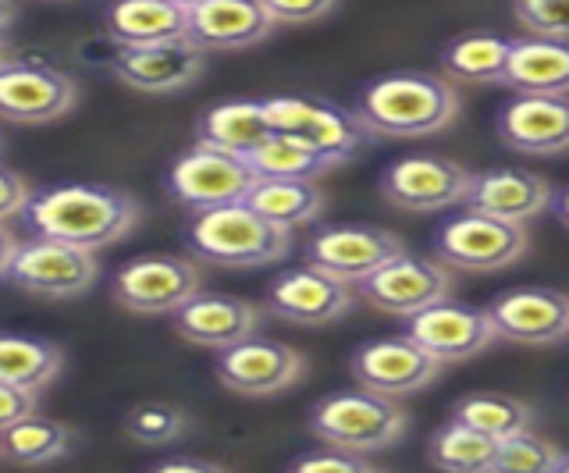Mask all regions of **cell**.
Masks as SVG:
<instances>
[{
	"mask_svg": "<svg viewBox=\"0 0 569 473\" xmlns=\"http://www.w3.org/2000/svg\"><path fill=\"white\" fill-rule=\"evenodd\" d=\"M307 363L292 345L249 335L236 345L221 349L218 381L239 395H278L302 378Z\"/></svg>",
	"mask_w": 569,
	"mask_h": 473,
	"instance_id": "cell-19",
	"label": "cell"
},
{
	"mask_svg": "<svg viewBox=\"0 0 569 473\" xmlns=\"http://www.w3.org/2000/svg\"><path fill=\"white\" fill-rule=\"evenodd\" d=\"M174 4H182V8H196V4H203V0H174Z\"/></svg>",
	"mask_w": 569,
	"mask_h": 473,
	"instance_id": "cell-43",
	"label": "cell"
},
{
	"mask_svg": "<svg viewBox=\"0 0 569 473\" xmlns=\"http://www.w3.org/2000/svg\"><path fill=\"white\" fill-rule=\"evenodd\" d=\"M459 90L449 76L388 72L363 85L352 111L367 121L373 135L417 139L445 132L459 118Z\"/></svg>",
	"mask_w": 569,
	"mask_h": 473,
	"instance_id": "cell-2",
	"label": "cell"
},
{
	"mask_svg": "<svg viewBox=\"0 0 569 473\" xmlns=\"http://www.w3.org/2000/svg\"><path fill=\"white\" fill-rule=\"evenodd\" d=\"M203 43L192 37H178L150 47H121L114 58V72L124 85L139 93L164 97L192 85L203 76Z\"/></svg>",
	"mask_w": 569,
	"mask_h": 473,
	"instance_id": "cell-20",
	"label": "cell"
},
{
	"mask_svg": "<svg viewBox=\"0 0 569 473\" xmlns=\"http://www.w3.org/2000/svg\"><path fill=\"white\" fill-rule=\"evenodd\" d=\"M157 473H221L224 466L221 463H207V460H164L153 466Z\"/></svg>",
	"mask_w": 569,
	"mask_h": 473,
	"instance_id": "cell-41",
	"label": "cell"
},
{
	"mask_svg": "<svg viewBox=\"0 0 569 473\" xmlns=\"http://www.w3.org/2000/svg\"><path fill=\"white\" fill-rule=\"evenodd\" d=\"M562 460V449L530 427L498 442V473H556Z\"/></svg>",
	"mask_w": 569,
	"mask_h": 473,
	"instance_id": "cell-35",
	"label": "cell"
},
{
	"mask_svg": "<svg viewBox=\"0 0 569 473\" xmlns=\"http://www.w3.org/2000/svg\"><path fill=\"white\" fill-rule=\"evenodd\" d=\"M260 214L284 228H299L320 218L325 210V192L317 189V179H263L253 185V192L246 197Z\"/></svg>",
	"mask_w": 569,
	"mask_h": 473,
	"instance_id": "cell-30",
	"label": "cell"
},
{
	"mask_svg": "<svg viewBox=\"0 0 569 473\" xmlns=\"http://www.w3.org/2000/svg\"><path fill=\"white\" fill-rule=\"evenodd\" d=\"M263 4L274 14L278 26H307L328 19L342 0H263Z\"/></svg>",
	"mask_w": 569,
	"mask_h": 473,
	"instance_id": "cell-38",
	"label": "cell"
},
{
	"mask_svg": "<svg viewBox=\"0 0 569 473\" xmlns=\"http://www.w3.org/2000/svg\"><path fill=\"white\" fill-rule=\"evenodd\" d=\"M495 132L523 157L569 153V93H516L498 111Z\"/></svg>",
	"mask_w": 569,
	"mask_h": 473,
	"instance_id": "cell-18",
	"label": "cell"
},
{
	"mask_svg": "<svg viewBox=\"0 0 569 473\" xmlns=\"http://www.w3.org/2000/svg\"><path fill=\"white\" fill-rule=\"evenodd\" d=\"M402 331L441 363H467L498 342L488 306L441 300L402 318Z\"/></svg>",
	"mask_w": 569,
	"mask_h": 473,
	"instance_id": "cell-12",
	"label": "cell"
},
{
	"mask_svg": "<svg viewBox=\"0 0 569 473\" xmlns=\"http://www.w3.org/2000/svg\"><path fill=\"white\" fill-rule=\"evenodd\" d=\"M406 253V242L378 224H331L307 242V260L346 282L360 285L363 278L381 271L388 260Z\"/></svg>",
	"mask_w": 569,
	"mask_h": 473,
	"instance_id": "cell-17",
	"label": "cell"
},
{
	"mask_svg": "<svg viewBox=\"0 0 569 473\" xmlns=\"http://www.w3.org/2000/svg\"><path fill=\"white\" fill-rule=\"evenodd\" d=\"M36 200V192L32 185L26 182V174H18V171H4L0 174V214H4L8 221L11 218H26L29 214V207Z\"/></svg>",
	"mask_w": 569,
	"mask_h": 473,
	"instance_id": "cell-40",
	"label": "cell"
},
{
	"mask_svg": "<svg viewBox=\"0 0 569 473\" xmlns=\"http://www.w3.org/2000/svg\"><path fill=\"white\" fill-rule=\"evenodd\" d=\"M246 161L253 164L263 179H320L325 171H331V164L317 150H310L307 143H299L296 135H284V132L267 135Z\"/></svg>",
	"mask_w": 569,
	"mask_h": 473,
	"instance_id": "cell-33",
	"label": "cell"
},
{
	"mask_svg": "<svg viewBox=\"0 0 569 473\" xmlns=\"http://www.w3.org/2000/svg\"><path fill=\"white\" fill-rule=\"evenodd\" d=\"M356 295L360 292L352 289V282H346V278H338L307 260L302 268L274 274L271 285H267L263 303L274 318L289 321V324L325 328V324L349 318L356 306Z\"/></svg>",
	"mask_w": 569,
	"mask_h": 473,
	"instance_id": "cell-10",
	"label": "cell"
},
{
	"mask_svg": "<svg viewBox=\"0 0 569 473\" xmlns=\"http://www.w3.org/2000/svg\"><path fill=\"white\" fill-rule=\"evenodd\" d=\"M182 235L196 260L231 271L271 268L292 250V228L260 214L249 200L196 210Z\"/></svg>",
	"mask_w": 569,
	"mask_h": 473,
	"instance_id": "cell-1",
	"label": "cell"
},
{
	"mask_svg": "<svg viewBox=\"0 0 569 473\" xmlns=\"http://www.w3.org/2000/svg\"><path fill=\"white\" fill-rule=\"evenodd\" d=\"M263 0H203L189 8V37L207 50H242L274 32Z\"/></svg>",
	"mask_w": 569,
	"mask_h": 473,
	"instance_id": "cell-23",
	"label": "cell"
},
{
	"mask_svg": "<svg viewBox=\"0 0 569 473\" xmlns=\"http://www.w3.org/2000/svg\"><path fill=\"white\" fill-rule=\"evenodd\" d=\"M289 470H296V473H367V470H373V463L367 460V452L325 442L320 452H307V455H299V460H292Z\"/></svg>",
	"mask_w": 569,
	"mask_h": 473,
	"instance_id": "cell-37",
	"label": "cell"
},
{
	"mask_svg": "<svg viewBox=\"0 0 569 473\" xmlns=\"http://www.w3.org/2000/svg\"><path fill=\"white\" fill-rule=\"evenodd\" d=\"M512 11L530 37L569 40V0H512Z\"/></svg>",
	"mask_w": 569,
	"mask_h": 473,
	"instance_id": "cell-36",
	"label": "cell"
},
{
	"mask_svg": "<svg viewBox=\"0 0 569 473\" xmlns=\"http://www.w3.org/2000/svg\"><path fill=\"white\" fill-rule=\"evenodd\" d=\"M502 82L516 93H569V40H516Z\"/></svg>",
	"mask_w": 569,
	"mask_h": 473,
	"instance_id": "cell-25",
	"label": "cell"
},
{
	"mask_svg": "<svg viewBox=\"0 0 569 473\" xmlns=\"http://www.w3.org/2000/svg\"><path fill=\"white\" fill-rule=\"evenodd\" d=\"M97 256L93 250L76 246V242L36 235L18 242L4 232V282L22 289L40 300H76L97 282Z\"/></svg>",
	"mask_w": 569,
	"mask_h": 473,
	"instance_id": "cell-4",
	"label": "cell"
},
{
	"mask_svg": "<svg viewBox=\"0 0 569 473\" xmlns=\"http://www.w3.org/2000/svg\"><path fill=\"white\" fill-rule=\"evenodd\" d=\"M427 460L449 473H495L498 470V437L477 431L462 420L441 424L427 445Z\"/></svg>",
	"mask_w": 569,
	"mask_h": 473,
	"instance_id": "cell-29",
	"label": "cell"
},
{
	"mask_svg": "<svg viewBox=\"0 0 569 473\" xmlns=\"http://www.w3.org/2000/svg\"><path fill=\"white\" fill-rule=\"evenodd\" d=\"M267 135H274L267 100H228L210 108L200 121V143L249 157Z\"/></svg>",
	"mask_w": 569,
	"mask_h": 473,
	"instance_id": "cell-26",
	"label": "cell"
},
{
	"mask_svg": "<svg viewBox=\"0 0 569 473\" xmlns=\"http://www.w3.org/2000/svg\"><path fill=\"white\" fill-rule=\"evenodd\" d=\"M64 371V353L58 342L40 335H18L8 331L0 339V381L22 384V389H47Z\"/></svg>",
	"mask_w": 569,
	"mask_h": 473,
	"instance_id": "cell-28",
	"label": "cell"
},
{
	"mask_svg": "<svg viewBox=\"0 0 569 473\" xmlns=\"http://www.w3.org/2000/svg\"><path fill=\"white\" fill-rule=\"evenodd\" d=\"M4 460L14 466H47L58 463L71 452V427L50 416H29L22 424L4 427V442H0Z\"/></svg>",
	"mask_w": 569,
	"mask_h": 473,
	"instance_id": "cell-31",
	"label": "cell"
},
{
	"mask_svg": "<svg viewBox=\"0 0 569 473\" xmlns=\"http://www.w3.org/2000/svg\"><path fill=\"white\" fill-rule=\"evenodd\" d=\"M121 431L139 445H174L186 437L189 420L171 402H139L121 416Z\"/></svg>",
	"mask_w": 569,
	"mask_h": 473,
	"instance_id": "cell-34",
	"label": "cell"
},
{
	"mask_svg": "<svg viewBox=\"0 0 569 473\" xmlns=\"http://www.w3.org/2000/svg\"><path fill=\"white\" fill-rule=\"evenodd\" d=\"M310 431L328 445H342L356 452H381L391 449L406 434V413L399 399L370 392V389H346L331 392L313 406Z\"/></svg>",
	"mask_w": 569,
	"mask_h": 473,
	"instance_id": "cell-5",
	"label": "cell"
},
{
	"mask_svg": "<svg viewBox=\"0 0 569 473\" xmlns=\"http://www.w3.org/2000/svg\"><path fill=\"white\" fill-rule=\"evenodd\" d=\"M495 331L512 345H559L569 339V292L520 285L498 292L488 303Z\"/></svg>",
	"mask_w": 569,
	"mask_h": 473,
	"instance_id": "cell-16",
	"label": "cell"
},
{
	"mask_svg": "<svg viewBox=\"0 0 569 473\" xmlns=\"http://www.w3.org/2000/svg\"><path fill=\"white\" fill-rule=\"evenodd\" d=\"M174 331L192 345L203 349H228L249 335H257L260 310L239 300V295H221V292H196L186 306H178L174 313Z\"/></svg>",
	"mask_w": 569,
	"mask_h": 473,
	"instance_id": "cell-22",
	"label": "cell"
},
{
	"mask_svg": "<svg viewBox=\"0 0 569 473\" xmlns=\"http://www.w3.org/2000/svg\"><path fill=\"white\" fill-rule=\"evenodd\" d=\"M26 221L36 235L103 250L132 232L139 221V203L124 189L111 185H53L36 192Z\"/></svg>",
	"mask_w": 569,
	"mask_h": 473,
	"instance_id": "cell-3",
	"label": "cell"
},
{
	"mask_svg": "<svg viewBox=\"0 0 569 473\" xmlns=\"http://www.w3.org/2000/svg\"><path fill=\"white\" fill-rule=\"evenodd\" d=\"M473 171H467L459 161L431 153H413L402 161H391L381 171V197L409 214H438V210L462 207L467 200Z\"/></svg>",
	"mask_w": 569,
	"mask_h": 473,
	"instance_id": "cell-11",
	"label": "cell"
},
{
	"mask_svg": "<svg viewBox=\"0 0 569 473\" xmlns=\"http://www.w3.org/2000/svg\"><path fill=\"white\" fill-rule=\"evenodd\" d=\"M562 473H569V455H566V460H562Z\"/></svg>",
	"mask_w": 569,
	"mask_h": 473,
	"instance_id": "cell-44",
	"label": "cell"
},
{
	"mask_svg": "<svg viewBox=\"0 0 569 473\" xmlns=\"http://www.w3.org/2000/svg\"><path fill=\"white\" fill-rule=\"evenodd\" d=\"M79 100V82L40 61H4L0 72V114L14 125H47Z\"/></svg>",
	"mask_w": 569,
	"mask_h": 473,
	"instance_id": "cell-15",
	"label": "cell"
},
{
	"mask_svg": "<svg viewBox=\"0 0 569 473\" xmlns=\"http://www.w3.org/2000/svg\"><path fill=\"white\" fill-rule=\"evenodd\" d=\"M452 416L502 442V437L530 427L533 410L523 399L506 395V392H470L452 406Z\"/></svg>",
	"mask_w": 569,
	"mask_h": 473,
	"instance_id": "cell-32",
	"label": "cell"
},
{
	"mask_svg": "<svg viewBox=\"0 0 569 473\" xmlns=\"http://www.w3.org/2000/svg\"><path fill=\"white\" fill-rule=\"evenodd\" d=\"M441 366H445L441 360H435L427 349H420L402 331L396 339L363 342L349 360V374L356 384H363L370 392L406 399V395L431 389V381H438Z\"/></svg>",
	"mask_w": 569,
	"mask_h": 473,
	"instance_id": "cell-14",
	"label": "cell"
},
{
	"mask_svg": "<svg viewBox=\"0 0 569 473\" xmlns=\"http://www.w3.org/2000/svg\"><path fill=\"white\" fill-rule=\"evenodd\" d=\"M274 132L296 135L299 143L317 150L331 168L356 161L370 143L373 132L356 111H342L328 100L310 97H267Z\"/></svg>",
	"mask_w": 569,
	"mask_h": 473,
	"instance_id": "cell-7",
	"label": "cell"
},
{
	"mask_svg": "<svg viewBox=\"0 0 569 473\" xmlns=\"http://www.w3.org/2000/svg\"><path fill=\"white\" fill-rule=\"evenodd\" d=\"M512 43L502 32H467L441 47V72L459 82H502Z\"/></svg>",
	"mask_w": 569,
	"mask_h": 473,
	"instance_id": "cell-27",
	"label": "cell"
},
{
	"mask_svg": "<svg viewBox=\"0 0 569 473\" xmlns=\"http://www.w3.org/2000/svg\"><path fill=\"white\" fill-rule=\"evenodd\" d=\"M431 246L445 268L462 274H495L520 264L530 239L520 221H506L485 214V210L462 207V214L438 224Z\"/></svg>",
	"mask_w": 569,
	"mask_h": 473,
	"instance_id": "cell-6",
	"label": "cell"
},
{
	"mask_svg": "<svg viewBox=\"0 0 569 473\" xmlns=\"http://www.w3.org/2000/svg\"><path fill=\"white\" fill-rule=\"evenodd\" d=\"M551 200H556V189H551L545 174L527 168H491V171H477L470 179L462 207L527 224L538 214H545V210H551Z\"/></svg>",
	"mask_w": 569,
	"mask_h": 473,
	"instance_id": "cell-21",
	"label": "cell"
},
{
	"mask_svg": "<svg viewBox=\"0 0 569 473\" xmlns=\"http://www.w3.org/2000/svg\"><path fill=\"white\" fill-rule=\"evenodd\" d=\"M103 26L118 47H150L189 37V8L174 0H114Z\"/></svg>",
	"mask_w": 569,
	"mask_h": 473,
	"instance_id": "cell-24",
	"label": "cell"
},
{
	"mask_svg": "<svg viewBox=\"0 0 569 473\" xmlns=\"http://www.w3.org/2000/svg\"><path fill=\"white\" fill-rule=\"evenodd\" d=\"M360 300L370 303L373 310L391 313V318H409L423 306H435L452 295V268H445L435 256H417V253H402L396 260H388L381 271H373L363 278L360 285Z\"/></svg>",
	"mask_w": 569,
	"mask_h": 473,
	"instance_id": "cell-13",
	"label": "cell"
},
{
	"mask_svg": "<svg viewBox=\"0 0 569 473\" xmlns=\"http://www.w3.org/2000/svg\"><path fill=\"white\" fill-rule=\"evenodd\" d=\"M260 182V171L239 153L218 150L210 143H196L168 171V192L186 210H210L246 200Z\"/></svg>",
	"mask_w": 569,
	"mask_h": 473,
	"instance_id": "cell-8",
	"label": "cell"
},
{
	"mask_svg": "<svg viewBox=\"0 0 569 473\" xmlns=\"http://www.w3.org/2000/svg\"><path fill=\"white\" fill-rule=\"evenodd\" d=\"M36 410H40V392L22 389V384L0 381V431L11 424H22Z\"/></svg>",
	"mask_w": 569,
	"mask_h": 473,
	"instance_id": "cell-39",
	"label": "cell"
},
{
	"mask_svg": "<svg viewBox=\"0 0 569 473\" xmlns=\"http://www.w3.org/2000/svg\"><path fill=\"white\" fill-rule=\"evenodd\" d=\"M114 300L132 313H174L203 292V268L196 256L150 253L121 264L111 282Z\"/></svg>",
	"mask_w": 569,
	"mask_h": 473,
	"instance_id": "cell-9",
	"label": "cell"
},
{
	"mask_svg": "<svg viewBox=\"0 0 569 473\" xmlns=\"http://www.w3.org/2000/svg\"><path fill=\"white\" fill-rule=\"evenodd\" d=\"M551 214H556L569 228V185L556 189V200H551Z\"/></svg>",
	"mask_w": 569,
	"mask_h": 473,
	"instance_id": "cell-42",
	"label": "cell"
}]
</instances>
